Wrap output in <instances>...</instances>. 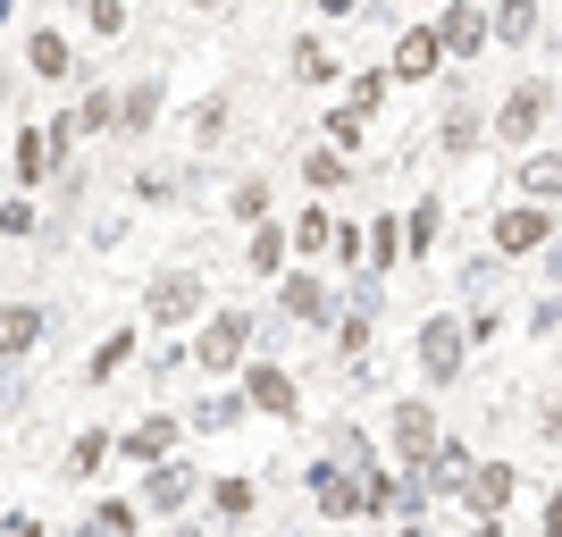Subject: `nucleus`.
<instances>
[{"label":"nucleus","mask_w":562,"mask_h":537,"mask_svg":"<svg viewBox=\"0 0 562 537\" xmlns=\"http://www.w3.org/2000/svg\"><path fill=\"white\" fill-rule=\"evenodd\" d=\"M278 311H285L294 327H328V320H336V286L303 260V269H285V278H278Z\"/></svg>","instance_id":"1a4fd4ad"},{"label":"nucleus","mask_w":562,"mask_h":537,"mask_svg":"<svg viewBox=\"0 0 562 537\" xmlns=\"http://www.w3.org/2000/svg\"><path fill=\"white\" fill-rule=\"evenodd\" d=\"M294 76H303V85H336V76H345V59H336L319 34H294Z\"/></svg>","instance_id":"c85d7f7f"},{"label":"nucleus","mask_w":562,"mask_h":537,"mask_svg":"<svg viewBox=\"0 0 562 537\" xmlns=\"http://www.w3.org/2000/svg\"><path fill=\"white\" fill-rule=\"evenodd\" d=\"M428 135L446 143V152H479V143H487V126H479V110H470V93H453V101H446V118H437Z\"/></svg>","instance_id":"393cba45"},{"label":"nucleus","mask_w":562,"mask_h":537,"mask_svg":"<svg viewBox=\"0 0 562 537\" xmlns=\"http://www.w3.org/2000/svg\"><path fill=\"white\" fill-rule=\"evenodd\" d=\"M177 537H211V529H177Z\"/></svg>","instance_id":"de8ad7c7"},{"label":"nucleus","mask_w":562,"mask_h":537,"mask_svg":"<svg viewBox=\"0 0 562 537\" xmlns=\"http://www.w3.org/2000/svg\"><path fill=\"white\" fill-rule=\"evenodd\" d=\"M303 186L311 193H345L352 186V160H345V152H328V143H303Z\"/></svg>","instance_id":"bb28decb"},{"label":"nucleus","mask_w":562,"mask_h":537,"mask_svg":"<svg viewBox=\"0 0 562 537\" xmlns=\"http://www.w3.org/2000/svg\"><path fill=\"white\" fill-rule=\"evenodd\" d=\"M446 68V51H437V25H403L395 51H386V85H437Z\"/></svg>","instance_id":"6e6552de"},{"label":"nucleus","mask_w":562,"mask_h":537,"mask_svg":"<svg viewBox=\"0 0 562 537\" xmlns=\"http://www.w3.org/2000/svg\"><path fill=\"white\" fill-rule=\"evenodd\" d=\"M126 361H135V327H117L110 345H93V361H85V378H93V387H101V378H117V370H126Z\"/></svg>","instance_id":"2f4dec72"},{"label":"nucleus","mask_w":562,"mask_h":537,"mask_svg":"<svg viewBox=\"0 0 562 537\" xmlns=\"http://www.w3.org/2000/svg\"><path fill=\"white\" fill-rule=\"evenodd\" d=\"M437 51H446V68H479L487 59V0H437Z\"/></svg>","instance_id":"39448f33"},{"label":"nucleus","mask_w":562,"mask_h":537,"mask_svg":"<svg viewBox=\"0 0 562 537\" xmlns=\"http://www.w3.org/2000/svg\"><path fill=\"white\" fill-rule=\"evenodd\" d=\"M538 260H546V286H554V294H562V227L546 235V253H538Z\"/></svg>","instance_id":"a19ab883"},{"label":"nucleus","mask_w":562,"mask_h":537,"mask_svg":"<svg viewBox=\"0 0 562 537\" xmlns=\"http://www.w3.org/2000/svg\"><path fill=\"white\" fill-rule=\"evenodd\" d=\"M110 454H117V437H110V428H76V445L59 454V479H68V488H93Z\"/></svg>","instance_id":"6ab92c4d"},{"label":"nucleus","mask_w":562,"mask_h":537,"mask_svg":"<svg viewBox=\"0 0 562 537\" xmlns=\"http://www.w3.org/2000/svg\"><path fill=\"white\" fill-rule=\"evenodd\" d=\"M513 193H520V202H562V143H554V152H520Z\"/></svg>","instance_id":"412c9836"},{"label":"nucleus","mask_w":562,"mask_h":537,"mask_svg":"<svg viewBox=\"0 0 562 537\" xmlns=\"http://www.w3.org/2000/svg\"><path fill=\"white\" fill-rule=\"evenodd\" d=\"M546 537H562V488L546 495Z\"/></svg>","instance_id":"37998d69"},{"label":"nucleus","mask_w":562,"mask_h":537,"mask_svg":"<svg viewBox=\"0 0 562 537\" xmlns=\"http://www.w3.org/2000/svg\"><path fill=\"white\" fill-rule=\"evenodd\" d=\"M211 504H218V521H244L260 504V488L252 479H211Z\"/></svg>","instance_id":"473e14b6"},{"label":"nucleus","mask_w":562,"mask_h":537,"mask_svg":"<svg viewBox=\"0 0 562 537\" xmlns=\"http://www.w3.org/2000/svg\"><path fill=\"white\" fill-rule=\"evenodd\" d=\"M370 126H378V118H361V110H345V101H336V110L319 118V143H328V152H345V160H361V152H370Z\"/></svg>","instance_id":"b1692460"},{"label":"nucleus","mask_w":562,"mask_h":537,"mask_svg":"<svg viewBox=\"0 0 562 537\" xmlns=\"http://www.w3.org/2000/svg\"><path fill=\"white\" fill-rule=\"evenodd\" d=\"M269 211H278V193H269V177H235V186H227V219H235V227H260Z\"/></svg>","instance_id":"cd10ccee"},{"label":"nucleus","mask_w":562,"mask_h":537,"mask_svg":"<svg viewBox=\"0 0 562 537\" xmlns=\"http://www.w3.org/2000/svg\"><path fill=\"white\" fill-rule=\"evenodd\" d=\"M160 101H168V85H160V76L126 85V93H117V135H151V126H160Z\"/></svg>","instance_id":"5701e85b"},{"label":"nucleus","mask_w":562,"mask_h":537,"mask_svg":"<svg viewBox=\"0 0 562 537\" xmlns=\"http://www.w3.org/2000/svg\"><path fill=\"white\" fill-rule=\"evenodd\" d=\"M193 9H227V0H193Z\"/></svg>","instance_id":"49530a36"},{"label":"nucleus","mask_w":562,"mask_h":537,"mask_svg":"<svg viewBox=\"0 0 562 537\" xmlns=\"http://www.w3.org/2000/svg\"><path fill=\"white\" fill-rule=\"evenodd\" d=\"M285 244H294V260H319L336 244V211L328 202H303V211L285 219Z\"/></svg>","instance_id":"4be33fe9"},{"label":"nucleus","mask_w":562,"mask_h":537,"mask_svg":"<svg viewBox=\"0 0 562 537\" xmlns=\"http://www.w3.org/2000/svg\"><path fill=\"white\" fill-rule=\"evenodd\" d=\"M244 412H269V421H303V387H294V370L285 361H244Z\"/></svg>","instance_id":"0eeeda50"},{"label":"nucleus","mask_w":562,"mask_h":537,"mask_svg":"<svg viewBox=\"0 0 562 537\" xmlns=\"http://www.w3.org/2000/svg\"><path fill=\"white\" fill-rule=\"evenodd\" d=\"M76 135H117V93L110 85H93V93L76 101Z\"/></svg>","instance_id":"7c9ffc66"},{"label":"nucleus","mask_w":562,"mask_h":537,"mask_svg":"<svg viewBox=\"0 0 562 537\" xmlns=\"http://www.w3.org/2000/svg\"><path fill=\"white\" fill-rule=\"evenodd\" d=\"M59 143H50V126H18V143H9V177H18V193H43L50 177H59Z\"/></svg>","instance_id":"9b49d317"},{"label":"nucleus","mask_w":562,"mask_h":537,"mask_svg":"<svg viewBox=\"0 0 562 537\" xmlns=\"http://www.w3.org/2000/svg\"><path fill=\"white\" fill-rule=\"evenodd\" d=\"M538 25H546L538 0H487V51H529Z\"/></svg>","instance_id":"2eb2a0df"},{"label":"nucleus","mask_w":562,"mask_h":537,"mask_svg":"<svg viewBox=\"0 0 562 537\" xmlns=\"http://www.w3.org/2000/svg\"><path fill=\"white\" fill-rule=\"evenodd\" d=\"M25 76H43V85H68L76 76V43L59 25H34V34H25Z\"/></svg>","instance_id":"a211bd4d"},{"label":"nucleus","mask_w":562,"mask_h":537,"mask_svg":"<svg viewBox=\"0 0 562 537\" xmlns=\"http://www.w3.org/2000/svg\"><path fill=\"white\" fill-rule=\"evenodd\" d=\"M386 437H395L403 470H420L428 454H437V437H446V428H437V403H420V395H403V403H395V421H386Z\"/></svg>","instance_id":"f8f14e48"},{"label":"nucleus","mask_w":562,"mask_h":537,"mask_svg":"<svg viewBox=\"0 0 562 537\" xmlns=\"http://www.w3.org/2000/svg\"><path fill=\"white\" fill-rule=\"evenodd\" d=\"M462 495H470V513H479V521H504V513H513V495H520V479H513V462H470Z\"/></svg>","instance_id":"4468645a"},{"label":"nucleus","mask_w":562,"mask_h":537,"mask_svg":"<svg viewBox=\"0 0 562 537\" xmlns=\"http://www.w3.org/2000/svg\"><path fill=\"white\" fill-rule=\"evenodd\" d=\"M211 311V286H202V269H160V278L143 286V320L151 327H186Z\"/></svg>","instance_id":"423d86ee"},{"label":"nucleus","mask_w":562,"mask_h":537,"mask_svg":"<svg viewBox=\"0 0 562 537\" xmlns=\"http://www.w3.org/2000/svg\"><path fill=\"white\" fill-rule=\"evenodd\" d=\"M437 235H446V211H437V193H428V202L403 211V260H428V253H437Z\"/></svg>","instance_id":"a878e982"},{"label":"nucleus","mask_w":562,"mask_h":537,"mask_svg":"<svg viewBox=\"0 0 562 537\" xmlns=\"http://www.w3.org/2000/svg\"><path fill=\"white\" fill-rule=\"evenodd\" d=\"M34 227H43V202H34V193L0 202V244H18V235H34Z\"/></svg>","instance_id":"f704fd0d"},{"label":"nucleus","mask_w":562,"mask_h":537,"mask_svg":"<svg viewBox=\"0 0 562 537\" xmlns=\"http://www.w3.org/2000/svg\"><path fill=\"white\" fill-rule=\"evenodd\" d=\"M177 437H186V421H177V412H143V421L117 437V454H126V462H168V454H177Z\"/></svg>","instance_id":"f3484780"},{"label":"nucleus","mask_w":562,"mask_h":537,"mask_svg":"<svg viewBox=\"0 0 562 537\" xmlns=\"http://www.w3.org/2000/svg\"><path fill=\"white\" fill-rule=\"evenodd\" d=\"M546 118H554V76H520L513 93L495 101V118H487V143H495V152H538Z\"/></svg>","instance_id":"f257e3e1"},{"label":"nucleus","mask_w":562,"mask_h":537,"mask_svg":"<svg viewBox=\"0 0 562 537\" xmlns=\"http://www.w3.org/2000/svg\"><path fill=\"white\" fill-rule=\"evenodd\" d=\"M386 93H395V85H386V68H352V76H345V110H361V118L386 110Z\"/></svg>","instance_id":"c756f323"},{"label":"nucleus","mask_w":562,"mask_h":537,"mask_svg":"<svg viewBox=\"0 0 562 537\" xmlns=\"http://www.w3.org/2000/svg\"><path fill=\"white\" fill-rule=\"evenodd\" d=\"M85 521H93V537H135V504H117V495H110V504H93Z\"/></svg>","instance_id":"e433bc0d"},{"label":"nucleus","mask_w":562,"mask_h":537,"mask_svg":"<svg viewBox=\"0 0 562 537\" xmlns=\"http://www.w3.org/2000/svg\"><path fill=\"white\" fill-rule=\"evenodd\" d=\"M554 227H562V219H554V202H504V211L487 219V244H495L504 260H538Z\"/></svg>","instance_id":"7ed1b4c3"},{"label":"nucleus","mask_w":562,"mask_h":537,"mask_svg":"<svg viewBox=\"0 0 562 537\" xmlns=\"http://www.w3.org/2000/svg\"><path fill=\"white\" fill-rule=\"evenodd\" d=\"M76 9H85V25H93L101 43H117V34H126V0H76Z\"/></svg>","instance_id":"c9c22d12"},{"label":"nucleus","mask_w":562,"mask_h":537,"mask_svg":"<svg viewBox=\"0 0 562 537\" xmlns=\"http://www.w3.org/2000/svg\"><path fill=\"white\" fill-rule=\"evenodd\" d=\"M412 361H420V378H437V387H453L470 361V327L453 320V311H428L420 336H412Z\"/></svg>","instance_id":"20e7f679"},{"label":"nucleus","mask_w":562,"mask_h":537,"mask_svg":"<svg viewBox=\"0 0 562 537\" xmlns=\"http://www.w3.org/2000/svg\"><path fill=\"white\" fill-rule=\"evenodd\" d=\"M285 260H294V244H285V219H260V227H244V269H252V278H285Z\"/></svg>","instance_id":"aec40b11"},{"label":"nucleus","mask_w":562,"mask_h":537,"mask_svg":"<svg viewBox=\"0 0 562 537\" xmlns=\"http://www.w3.org/2000/svg\"><path fill=\"white\" fill-rule=\"evenodd\" d=\"M470 537H504V521H479V529H470Z\"/></svg>","instance_id":"c03bdc74"},{"label":"nucleus","mask_w":562,"mask_h":537,"mask_svg":"<svg viewBox=\"0 0 562 537\" xmlns=\"http://www.w3.org/2000/svg\"><path fill=\"white\" fill-rule=\"evenodd\" d=\"M303 479H311V495H319V513H328V521H361V470H345V462H311Z\"/></svg>","instance_id":"dca6fc26"},{"label":"nucleus","mask_w":562,"mask_h":537,"mask_svg":"<svg viewBox=\"0 0 562 537\" xmlns=\"http://www.w3.org/2000/svg\"><path fill=\"white\" fill-rule=\"evenodd\" d=\"M43 336H50L43 303H0V370H18L25 353H43Z\"/></svg>","instance_id":"ddd939ff"},{"label":"nucleus","mask_w":562,"mask_h":537,"mask_svg":"<svg viewBox=\"0 0 562 537\" xmlns=\"http://www.w3.org/2000/svg\"><path fill=\"white\" fill-rule=\"evenodd\" d=\"M177 186H186L177 168H143V177H135V202H151V211H160V202H177Z\"/></svg>","instance_id":"4c0bfd02"},{"label":"nucleus","mask_w":562,"mask_h":537,"mask_svg":"<svg viewBox=\"0 0 562 537\" xmlns=\"http://www.w3.org/2000/svg\"><path fill=\"white\" fill-rule=\"evenodd\" d=\"M395 537H428V521H403V529H395Z\"/></svg>","instance_id":"a18cd8bd"},{"label":"nucleus","mask_w":562,"mask_h":537,"mask_svg":"<svg viewBox=\"0 0 562 537\" xmlns=\"http://www.w3.org/2000/svg\"><path fill=\"white\" fill-rule=\"evenodd\" d=\"M311 9H319V18H328V25H345V18H361L370 0H311Z\"/></svg>","instance_id":"79ce46f5"},{"label":"nucleus","mask_w":562,"mask_h":537,"mask_svg":"<svg viewBox=\"0 0 562 537\" xmlns=\"http://www.w3.org/2000/svg\"><path fill=\"white\" fill-rule=\"evenodd\" d=\"M235 421H244V395H235V387H227V395H211V403H202V412H193L186 428H202V437H218V428H235Z\"/></svg>","instance_id":"72a5a7b5"},{"label":"nucleus","mask_w":562,"mask_h":537,"mask_svg":"<svg viewBox=\"0 0 562 537\" xmlns=\"http://www.w3.org/2000/svg\"><path fill=\"white\" fill-rule=\"evenodd\" d=\"M0 537H50V529H43V513H9V521H0Z\"/></svg>","instance_id":"ea45409f"},{"label":"nucleus","mask_w":562,"mask_h":537,"mask_svg":"<svg viewBox=\"0 0 562 537\" xmlns=\"http://www.w3.org/2000/svg\"><path fill=\"white\" fill-rule=\"evenodd\" d=\"M252 336H260L252 311H211V320H202V336H193L186 353H193L211 378H227V370H244V361H252Z\"/></svg>","instance_id":"f03ea898"},{"label":"nucleus","mask_w":562,"mask_h":537,"mask_svg":"<svg viewBox=\"0 0 562 537\" xmlns=\"http://www.w3.org/2000/svg\"><path fill=\"white\" fill-rule=\"evenodd\" d=\"M193 488H202V479H193V462H177V454H168V462H143L135 513H186V504H193Z\"/></svg>","instance_id":"9d476101"},{"label":"nucleus","mask_w":562,"mask_h":537,"mask_svg":"<svg viewBox=\"0 0 562 537\" xmlns=\"http://www.w3.org/2000/svg\"><path fill=\"white\" fill-rule=\"evenodd\" d=\"M227 110H235L227 93H211V101H202V110H193V143H218V135H227Z\"/></svg>","instance_id":"58836bf2"}]
</instances>
